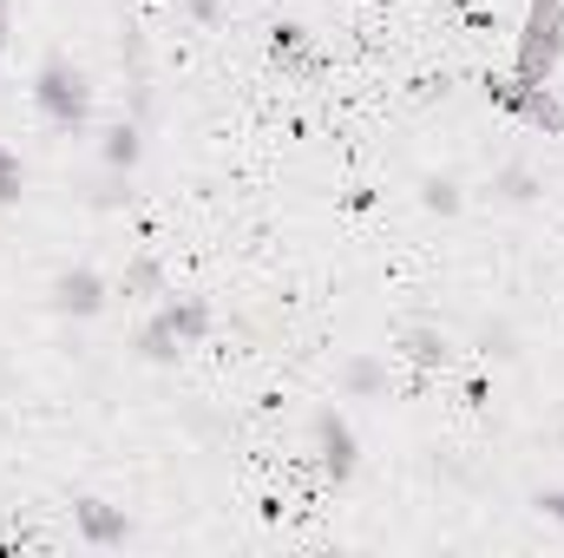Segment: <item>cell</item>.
<instances>
[{"instance_id": "obj_8", "label": "cell", "mask_w": 564, "mask_h": 558, "mask_svg": "<svg viewBox=\"0 0 564 558\" xmlns=\"http://www.w3.org/2000/svg\"><path fill=\"white\" fill-rule=\"evenodd\" d=\"M270 60H276L282 73H308L315 66V33L302 20H276L270 26Z\"/></svg>"}, {"instance_id": "obj_6", "label": "cell", "mask_w": 564, "mask_h": 558, "mask_svg": "<svg viewBox=\"0 0 564 558\" xmlns=\"http://www.w3.org/2000/svg\"><path fill=\"white\" fill-rule=\"evenodd\" d=\"M73 526H79V539H86V546H99V552L132 546V513H126V506H112V500H99V493L73 500Z\"/></svg>"}, {"instance_id": "obj_13", "label": "cell", "mask_w": 564, "mask_h": 558, "mask_svg": "<svg viewBox=\"0 0 564 558\" xmlns=\"http://www.w3.org/2000/svg\"><path fill=\"white\" fill-rule=\"evenodd\" d=\"M421 204L433 211V217H459V178H446V171H426L421 178Z\"/></svg>"}, {"instance_id": "obj_12", "label": "cell", "mask_w": 564, "mask_h": 558, "mask_svg": "<svg viewBox=\"0 0 564 558\" xmlns=\"http://www.w3.org/2000/svg\"><path fill=\"white\" fill-rule=\"evenodd\" d=\"M539 191H545V184H539L532 164H499V171H492V197H499V204H532Z\"/></svg>"}, {"instance_id": "obj_16", "label": "cell", "mask_w": 564, "mask_h": 558, "mask_svg": "<svg viewBox=\"0 0 564 558\" xmlns=\"http://www.w3.org/2000/svg\"><path fill=\"white\" fill-rule=\"evenodd\" d=\"M20 191H26V164L13 144H0V204H20Z\"/></svg>"}, {"instance_id": "obj_9", "label": "cell", "mask_w": 564, "mask_h": 558, "mask_svg": "<svg viewBox=\"0 0 564 558\" xmlns=\"http://www.w3.org/2000/svg\"><path fill=\"white\" fill-rule=\"evenodd\" d=\"M139 158H144V126L139 119H119V126L99 132V164H106V171H139Z\"/></svg>"}, {"instance_id": "obj_18", "label": "cell", "mask_w": 564, "mask_h": 558, "mask_svg": "<svg viewBox=\"0 0 564 558\" xmlns=\"http://www.w3.org/2000/svg\"><path fill=\"white\" fill-rule=\"evenodd\" d=\"M224 7H230V0H184V13H191L197 26H217V20H224Z\"/></svg>"}, {"instance_id": "obj_7", "label": "cell", "mask_w": 564, "mask_h": 558, "mask_svg": "<svg viewBox=\"0 0 564 558\" xmlns=\"http://www.w3.org/2000/svg\"><path fill=\"white\" fill-rule=\"evenodd\" d=\"M151 315H158V322H164V329L177 335V348H197V342L210 335V322H217L204 296H164V302H158Z\"/></svg>"}, {"instance_id": "obj_4", "label": "cell", "mask_w": 564, "mask_h": 558, "mask_svg": "<svg viewBox=\"0 0 564 558\" xmlns=\"http://www.w3.org/2000/svg\"><path fill=\"white\" fill-rule=\"evenodd\" d=\"M486 99H492L499 112H512V119L539 126L545 139H558V132H564V99L552 93V86H525L519 73H499V79H486Z\"/></svg>"}, {"instance_id": "obj_17", "label": "cell", "mask_w": 564, "mask_h": 558, "mask_svg": "<svg viewBox=\"0 0 564 558\" xmlns=\"http://www.w3.org/2000/svg\"><path fill=\"white\" fill-rule=\"evenodd\" d=\"M479 348H486V355H492V362H506V355H512V348H519V335H512V329H506V322H492V329H486V335H479Z\"/></svg>"}, {"instance_id": "obj_1", "label": "cell", "mask_w": 564, "mask_h": 558, "mask_svg": "<svg viewBox=\"0 0 564 558\" xmlns=\"http://www.w3.org/2000/svg\"><path fill=\"white\" fill-rule=\"evenodd\" d=\"M33 106L53 132H86L93 126V79L86 66H73L66 53H46L33 73Z\"/></svg>"}, {"instance_id": "obj_19", "label": "cell", "mask_w": 564, "mask_h": 558, "mask_svg": "<svg viewBox=\"0 0 564 558\" xmlns=\"http://www.w3.org/2000/svg\"><path fill=\"white\" fill-rule=\"evenodd\" d=\"M532 506H539V513H545V519H558V526H564V486H545V493H539V500H532Z\"/></svg>"}, {"instance_id": "obj_11", "label": "cell", "mask_w": 564, "mask_h": 558, "mask_svg": "<svg viewBox=\"0 0 564 558\" xmlns=\"http://www.w3.org/2000/svg\"><path fill=\"white\" fill-rule=\"evenodd\" d=\"M401 355H408L414 368H446V362H453V342H446L433 322H414V329H401Z\"/></svg>"}, {"instance_id": "obj_5", "label": "cell", "mask_w": 564, "mask_h": 558, "mask_svg": "<svg viewBox=\"0 0 564 558\" xmlns=\"http://www.w3.org/2000/svg\"><path fill=\"white\" fill-rule=\"evenodd\" d=\"M46 302H53V315H66V322H93V315L112 302V282L99 277L93 264H73V270H59V277L46 282Z\"/></svg>"}, {"instance_id": "obj_3", "label": "cell", "mask_w": 564, "mask_h": 558, "mask_svg": "<svg viewBox=\"0 0 564 558\" xmlns=\"http://www.w3.org/2000/svg\"><path fill=\"white\" fill-rule=\"evenodd\" d=\"M308 440H315V473H322L328 486H348L355 466H361V433H355V420L341 415V408H322V415L308 420Z\"/></svg>"}, {"instance_id": "obj_2", "label": "cell", "mask_w": 564, "mask_h": 558, "mask_svg": "<svg viewBox=\"0 0 564 558\" xmlns=\"http://www.w3.org/2000/svg\"><path fill=\"white\" fill-rule=\"evenodd\" d=\"M564 60V0H532L525 7V26H519V53H512V73L525 86H552Z\"/></svg>"}, {"instance_id": "obj_10", "label": "cell", "mask_w": 564, "mask_h": 558, "mask_svg": "<svg viewBox=\"0 0 564 558\" xmlns=\"http://www.w3.org/2000/svg\"><path fill=\"white\" fill-rule=\"evenodd\" d=\"M341 395H348V401L388 395V362H381V355H348V362H341Z\"/></svg>"}, {"instance_id": "obj_20", "label": "cell", "mask_w": 564, "mask_h": 558, "mask_svg": "<svg viewBox=\"0 0 564 558\" xmlns=\"http://www.w3.org/2000/svg\"><path fill=\"white\" fill-rule=\"evenodd\" d=\"M13 40V0H0V46Z\"/></svg>"}, {"instance_id": "obj_14", "label": "cell", "mask_w": 564, "mask_h": 558, "mask_svg": "<svg viewBox=\"0 0 564 558\" xmlns=\"http://www.w3.org/2000/svg\"><path fill=\"white\" fill-rule=\"evenodd\" d=\"M86 204H93V211H132V171H106V178H93Z\"/></svg>"}, {"instance_id": "obj_15", "label": "cell", "mask_w": 564, "mask_h": 558, "mask_svg": "<svg viewBox=\"0 0 564 558\" xmlns=\"http://www.w3.org/2000/svg\"><path fill=\"white\" fill-rule=\"evenodd\" d=\"M126 296H164V264L158 257H132L126 264Z\"/></svg>"}]
</instances>
